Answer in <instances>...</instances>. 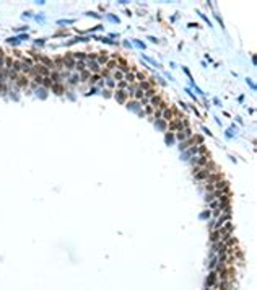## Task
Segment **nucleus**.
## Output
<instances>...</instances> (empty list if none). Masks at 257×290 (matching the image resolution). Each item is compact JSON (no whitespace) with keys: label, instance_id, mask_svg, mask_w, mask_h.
<instances>
[{"label":"nucleus","instance_id":"obj_16","mask_svg":"<svg viewBox=\"0 0 257 290\" xmlns=\"http://www.w3.org/2000/svg\"><path fill=\"white\" fill-rule=\"evenodd\" d=\"M135 80V75L134 73H130V72H127V75H125V82H134Z\"/></svg>","mask_w":257,"mask_h":290},{"label":"nucleus","instance_id":"obj_13","mask_svg":"<svg viewBox=\"0 0 257 290\" xmlns=\"http://www.w3.org/2000/svg\"><path fill=\"white\" fill-rule=\"evenodd\" d=\"M116 98H117L120 103H124V101H125V93H124L122 90H117V93H116Z\"/></svg>","mask_w":257,"mask_h":290},{"label":"nucleus","instance_id":"obj_7","mask_svg":"<svg viewBox=\"0 0 257 290\" xmlns=\"http://www.w3.org/2000/svg\"><path fill=\"white\" fill-rule=\"evenodd\" d=\"M226 181H223V179H220V181H216V183H213V191H221V189H226Z\"/></svg>","mask_w":257,"mask_h":290},{"label":"nucleus","instance_id":"obj_18","mask_svg":"<svg viewBox=\"0 0 257 290\" xmlns=\"http://www.w3.org/2000/svg\"><path fill=\"white\" fill-rule=\"evenodd\" d=\"M135 90H137V85H130V86H129V93H130V96H134V95H135Z\"/></svg>","mask_w":257,"mask_h":290},{"label":"nucleus","instance_id":"obj_8","mask_svg":"<svg viewBox=\"0 0 257 290\" xmlns=\"http://www.w3.org/2000/svg\"><path fill=\"white\" fill-rule=\"evenodd\" d=\"M64 65H65V67H69V69H73V67H75V59H73L72 55L65 57V59H64Z\"/></svg>","mask_w":257,"mask_h":290},{"label":"nucleus","instance_id":"obj_26","mask_svg":"<svg viewBox=\"0 0 257 290\" xmlns=\"http://www.w3.org/2000/svg\"><path fill=\"white\" fill-rule=\"evenodd\" d=\"M114 65H116V62H114V60H112V62H109V64H108V67H109V69H112V67H114Z\"/></svg>","mask_w":257,"mask_h":290},{"label":"nucleus","instance_id":"obj_9","mask_svg":"<svg viewBox=\"0 0 257 290\" xmlns=\"http://www.w3.org/2000/svg\"><path fill=\"white\" fill-rule=\"evenodd\" d=\"M156 104H163V101H161V98H159V95H155L153 98H151V108H153V106H156Z\"/></svg>","mask_w":257,"mask_h":290},{"label":"nucleus","instance_id":"obj_11","mask_svg":"<svg viewBox=\"0 0 257 290\" xmlns=\"http://www.w3.org/2000/svg\"><path fill=\"white\" fill-rule=\"evenodd\" d=\"M88 65H90V69L93 70V72H98L99 69H98V62L96 60H93V59H90L88 60Z\"/></svg>","mask_w":257,"mask_h":290},{"label":"nucleus","instance_id":"obj_1","mask_svg":"<svg viewBox=\"0 0 257 290\" xmlns=\"http://www.w3.org/2000/svg\"><path fill=\"white\" fill-rule=\"evenodd\" d=\"M192 165H194L195 171H198V170L207 168L208 165H210V160L207 158V155L205 157H195V158H192Z\"/></svg>","mask_w":257,"mask_h":290},{"label":"nucleus","instance_id":"obj_22","mask_svg":"<svg viewBox=\"0 0 257 290\" xmlns=\"http://www.w3.org/2000/svg\"><path fill=\"white\" fill-rule=\"evenodd\" d=\"M116 78H117V80L122 78V72H116Z\"/></svg>","mask_w":257,"mask_h":290},{"label":"nucleus","instance_id":"obj_14","mask_svg":"<svg viewBox=\"0 0 257 290\" xmlns=\"http://www.w3.org/2000/svg\"><path fill=\"white\" fill-rule=\"evenodd\" d=\"M134 96H135L137 100H143V96H145V91H143V90H138V91H137V93L134 95Z\"/></svg>","mask_w":257,"mask_h":290},{"label":"nucleus","instance_id":"obj_12","mask_svg":"<svg viewBox=\"0 0 257 290\" xmlns=\"http://www.w3.org/2000/svg\"><path fill=\"white\" fill-rule=\"evenodd\" d=\"M215 280H216V272H210V275H208V279H207V284L208 285H213Z\"/></svg>","mask_w":257,"mask_h":290},{"label":"nucleus","instance_id":"obj_25","mask_svg":"<svg viewBox=\"0 0 257 290\" xmlns=\"http://www.w3.org/2000/svg\"><path fill=\"white\" fill-rule=\"evenodd\" d=\"M119 86H120V88H125L127 83H125V82H120V83H119Z\"/></svg>","mask_w":257,"mask_h":290},{"label":"nucleus","instance_id":"obj_20","mask_svg":"<svg viewBox=\"0 0 257 290\" xmlns=\"http://www.w3.org/2000/svg\"><path fill=\"white\" fill-rule=\"evenodd\" d=\"M98 60H99V64H106L108 62V57H99Z\"/></svg>","mask_w":257,"mask_h":290},{"label":"nucleus","instance_id":"obj_17","mask_svg":"<svg viewBox=\"0 0 257 290\" xmlns=\"http://www.w3.org/2000/svg\"><path fill=\"white\" fill-rule=\"evenodd\" d=\"M75 69L77 70H83L85 69V62H75Z\"/></svg>","mask_w":257,"mask_h":290},{"label":"nucleus","instance_id":"obj_3","mask_svg":"<svg viewBox=\"0 0 257 290\" xmlns=\"http://www.w3.org/2000/svg\"><path fill=\"white\" fill-rule=\"evenodd\" d=\"M184 127H187V122H186L184 119H177L176 122H171V124H169V129H171V130H177V132L182 130Z\"/></svg>","mask_w":257,"mask_h":290},{"label":"nucleus","instance_id":"obj_10","mask_svg":"<svg viewBox=\"0 0 257 290\" xmlns=\"http://www.w3.org/2000/svg\"><path fill=\"white\" fill-rule=\"evenodd\" d=\"M213 243H216V241H220L221 240V235H220V231L218 230H213V233H212V238H210Z\"/></svg>","mask_w":257,"mask_h":290},{"label":"nucleus","instance_id":"obj_5","mask_svg":"<svg viewBox=\"0 0 257 290\" xmlns=\"http://www.w3.org/2000/svg\"><path fill=\"white\" fill-rule=\"evenodd\" d=\"M190 135H192V134H190V129L184 127L182 130H179V134H177V139H179V140H184V139H189Z\"/></svg>","mask_w":257,"mask_h":290},{"label":"nucleus","instance_id":"obj_6","mask_svg":"<svg viewBox=\"0 0 257 290\" xmlns=\"http://www.w3.org/2000/svg\"><path fill=\"white\" fill-rule=\"evenodd\" d=\"M161 116H163L164 121H171V119H173V116H174V111L171 109V108H166V109H163Z\"/></svg>","mask_w":257,"mask_h":290},{"label":"nucleus","instance_id":"obj_4","mask_svg":"<svg viewBox=\"0 0 257 290\" xmlns=\"http://www.w3.org/2000/svg\"><path fill=\"white\" fill-rule=\"evenodd\" d=\"M197 142H200V139H198V137H189L186 142L181 143V148H182V150H187V148H189V145H192V143H195V145H197Z\"/></svg>","mask_w":257,"mask_h":290},{"label":"nucleus","instance_id":"obj_2","mask_svg":"<svg viewBox=\"0 0 257 290\" xmlns=\"http://www.w3.org/2000/svg\"><path fill=\"white\" fill-rule=\"evenodd\" d=\"M213 175L212 173V168H210V165H208L207 168H202V170H198V171H195V175H194V178L197 179V181H207L208 178H210Z\"/></svg>","mask_w":257,"mask_h":290},{"label":"nucleus","instance_id":"obj_27","mask_svg":"<svg viewBox=\"0 0 257 290\" xmlns=\"http://www.w3.org/2000/svg\"><path fill=\"white\" fill-rule=\"evenodd\" d=\"M218 205H220V202H212V207H213V209L218 207Z\"/></svg>","mask_w":257,"mask_h":290},{"label":"nucleus","instance_id":"obj_23","mask_svg":"<svg viewBox=\"0 0 257 290\" xmlns=\"http://www.w3.org/2000/svg\"><path fill=\"white\" fill-rule=\"evenodd\" d=\"M158 127H159V129H164L166 124H164V122H158Z\"/></svg>","mask_w":257,"mask_h":290},{"label":"nucleus","instance_id":"obj_15","mask_svg":"<svg viewBox=\"0 0 257 290\" xmlns=\"http://www.w3.org/2000/svg\"><path fill=\"white\" fill-rule=\"evenodd\" d=\"M42 83H44V86H52L54 83H52V80L49 78V77H46V78H42Z\"/></svg>","mask_w":257,"mask_h":290},{"label":"nucleus","instance_id":"obj_24","mask_svg":"<svg viewBox=\"0 0 257 290\" xmlns=\"http://www.w3.org/2000/svg\"><path fill=\"white\" fill-rule=\"evenodd\" d=\"M220 214H221V210L218 209V210H215V212H213V217H218V215H220Z\"/></svg>","mask_w":257,"mask_h":290},{"label":"nucleus","instance_id":"obj_19","mask_svg":"<svg viewBox=\"0 0 257 290\" xmlns=\"http://www.w3.org/2000/svg\"><path fill=\"white\" fill-rule=\"evenodd\" d=\"M52 90H54V91H57V93H60V91H62V86H60V85H55V86L52 85Z\"/></svg>","mask_w":257,"mask_h":290},{"label":"nucleus","instance_id":"obj_21","mask_svg":"<svg viewBox=\"0 0 257 290\" xmlns=\"http://www.w3.org/2000/svg\"><path fill=\"white\" fill-rule=\"evenodd\" d=\"M145 111H147V114H151V113H153V108H151V106H150V104H148V106H147V109H145Z\"/></svg>","mask_w":257,"mask_h":290}]
</instances>
